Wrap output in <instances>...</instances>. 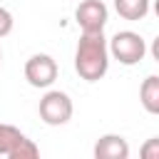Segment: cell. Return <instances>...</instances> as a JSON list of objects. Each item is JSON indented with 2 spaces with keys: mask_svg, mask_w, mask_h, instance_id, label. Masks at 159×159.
<instances>
[{
  "mask_svg": "<svg viewBox=\"0 0 159 159\" xmlns=\"http://www.w3.org/2000/svg\"><path fill=\"white\" fill-rule=\"evenodd\" d=\"M109 67V45L104 32H82L75 52V70L82 80L97 82L107 75Z\"/></svg>",
  "mask_w": 159,
  "mask_h": 159,
  "instance_id": "6da1fadb",
  "label": "cell"
},
{
  "mask_svg": "<svg viewBox=\"0 0 159 159\" xmlns=\"http://www.w3.org/2000/svg\"><path fill=\"white\" fill-rule=\"evenodd\" d=\"M147 52V45L142 40V35L132 32V30H122L109 40V55L122 62V65H137Z\"/></svg>",
  "mask_w": 159,
  "mask_h": 159,
  "instance_id": "7a4b0ae2",
  "label": "cell"
},
{
  "mask_svg": "<svg viewBox=\"0 0 159 159\" xmlns=\"http://www.w3.org/2000/svg\"><path fill=\"white\" fill-rule=\"evenodd\" d=\"M40 119L45 124H50V127L67 124L72 119V99L65 92H60V89L47 92L40 99Z\"/></svg>",
  "mask_w": 159,
  "mask_h": 159,
  "instance_id": "3957f363",
  "label": "cell"
},
{
  "mask_svg": "<svg viewBox=\"0 0 159 159\" xmlns=\"http://www.w3.org/2000/svg\"><path fill=\"white\" fill-rule=\"evenodd\" d=\"M25 80L32 87H50L57 80V62L50 55H42V52L32 55L25 62Z\"/></svg>",
  "mask_w": 159,
  "mask_h": 159,
  "instance_id": "277c9868",
  "label": "cell"
},
{
  "mask_svg": "<svg viewBox=\"0 0 159 159\" xmlns=\"http://www.w3.org/2000/svg\"><path fill=\"white\" fill-rule=\"evenodd\" d=\"M75 20L82 32H102L107 25V5L102 0H82L75 10Z\"/></svg>",
  "mask_w": 159,
  "mask_h": 159,
  "instance_id": "5b68a950",
  "label": "cell"
},
{
  "mask_svg": "<svg viewBox=\"0 0 159 159\" xmlns=\"http://www.w3.org/2000/svg\"><path fill=\"white\" fill-rule=\"evenodd\" d=\"M94 157L97 159H127L129 157V144L119 134H104L94 144Z\"/></svg>",
  "mask_w": 159,
  "mask_h": 159,
  "instance_id": "8992f818",
  "label": "cell"
},
{
  "mask_svg": "<svg viewBox=\"0 0 159 159\" xmlns=\"http://www.w3.org/2000/svg\"><path fill=\"white\" fill-rule=\"evenodd\" d=\"M139 99H142V107L149 112V114H159V77L157 75H149L142 87H139Z\"/></svg>",
  "mask_w": 159,
  "mask_h": 159,
  "instance_id": "52a82bcc",
  "label": "cell"
},
{
  "mask_svg": "<svg viewBox=\"0 0 159 159\" xmlns=\"http://www.w3.org/2000/svg\"><path fill=\"white\" fill-rule=\"evenodd\" d=\"M25 139H27V137H25L17 127L0 122V154H2V157H12V152H15Z\"/></svg>",
  "mask_w": 159,
  "mask_h": 159,
  "instance_id": "ba28073f",
  "label": "cell"
},
{
  "mask_svg": "<svg viewBox=\"0 0 159 159\" xmlns=\"http://www.w3.org/2000/svg\"><path fill=\"white\" fill-rule=\"evenodd\" d=\"M114 10L124 20H142L149 12V0H114Z\"/></svg>",
  "mask_w": 159,
  "mask_h": 159,
  "instance_id": "9c48e42d",
  "label": "cell"
},
{
  "mask_svg": "<svg viewBox=\"0 0 159 159\" xmlns=\"http://www.w3.org/2000/svg\"><path fill=\"white\" fill-rule=\"evenodd\" d=\"M37 154H40V149H37L30 139H25V142L12 152V157H10V159H35Z\"/></svg>",
  "mask_w": 159,
  "mask_h": 159,
  "instance_id": "30bf717a",
  "label": "cell"
},
{
  "mask_svg": "<svg viewBox=\"0 0 159 159\" xmlns=\"http://www.w3.org/2000/svg\"><path fill=\"white\" fill-rule=\"evenodd\" d=\"M139 154H142L144 159H159V137H152V139H147V142L142 144Z\"/></svg>",
  "mask_w": 159,
  "mask_h": 159,
  "instance_id": "8fae6325",
  "label": "cell"
},
{
  "mask_svg": "<svg viewBox=\"0 0 159 159\" xmlns=\"http://www.w3.org/2000/svg\"><path fill=\"white\" fill-rule=\"evenodd\" d=\"M10 30H12V15H10V10L0 7V37L10 35Z\"/></svg>",
  "mask_w": 159,
  "mask_h": 159,
  "instance_id": "7c38bea8",
  "label": "cell"
},
{
  "mask_svg": "<svg viewBox=\"0 0 159 159\" xmlns=\"http://www.w3.org/2000/svg\"><path fill=\"white\" fill-rule=\"evenodd\" d=\"M152 57L159 62V35L154 37V42H152Z\"/></svg>",
  "mask_w": 159,
  "mask_h": 159,
  "instance_id": "4fadbf2b",
  "label": "cell"
},
{
  "mask_svg": "<svg viewBox=\"0 0 159 159\" xmlns=\"http://www.w3.org/2000/svg\"><path fill=\"white\" fill-rule=\"evenodd\" d=\"M154 12H157V17H159V0H154Z\"/></svg>",
  "mask_w": 159,
  "mask_h": 159,
  "instance_id": "5bb4252c",
  "label": "cell"
},
{
  "mask_svg": "<svg viewBox=\"0 0 159 159\" xmlns=\"http://www.w3.org/2000/svg\"><path fill=\"white\" fill-rule=\"evenodd\" d=\"M0 60H2V52H0Z\"/></svg>",
  "mask_w": 159,
  "mask_h": 159,
  "instance_id": "9a60e30c",
  "label": "cell"
}]
</instances>
